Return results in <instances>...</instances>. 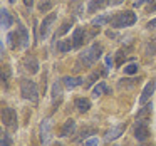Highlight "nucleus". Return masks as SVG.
I'll list each match as a JSON object with an SVG mask.
<instances>
[{"instance_id": "nucleus-1", "label": "nucleus", "mask_w": 156, "mask_h": 146, "mask_svg": "<svg viewBox=\"0 0 156 146\" xmlns=\"http://www.w3.org/2000/svg\"><path fill=\"white\" fill-rule=\"evenodd\" d=\"M101 54H102V47H101L99 44L89 45L87 49H84V51L79 54V59H77V62H76L74 71H76V72L81 71L82 66H86V67H91V66L94 64V62L98 61L99 57H101Z\"/></svg>"}, {"instance_id": "nucleus-2", "label": "nucleus", "mask_w": 156, "mask_h": 146, "mask_svg": "<svg viewBox=\"0 0 156 146\" xmlns=\"http://www.w3.org/2000/svg\"><path fill=\"white\" fill-rule=\"evenodd\" d=\"M136 20H138V17H136V14H133L131 10L119 12V14H116L114 17H111V27H114V29L131 27V25L136 24Z\"/></svg>"}, {"instance_id": "nucleus-3", "label": "nucleus", "mask_w": 156, "mask_h": 146, "mask_svg": "<svg viewBox=\"0 0 156 146\" xmlns=\"http://www.w3.org/2000/svg\"><path fill=\"white\" fill-rule=\"evenodd\" d=\"M20 92H22V98L27 99V101L32 102H37L39 99V87L34 81L30 79H22L20 81Z\"/></svg>"}, {"instance_id": "nucleus-4", "label": "nucleus", "mask_w": 156, "mask_h": 146, "mask_svg": "<svg viewBox=\"0 0 156 146\" xmlns=\"http://www.w3.org/2000/svg\"><path fill=\"white\" fill-rule=\"evenodd\" d=\"M2 123L7 126L10 131L17 129V112L12 108H2Z\"/></svg>"}, {"instance_id": "nucleus-5", "label": "nucleus", "mask_w": 156, "mask_h": 146, "mask_svg": "<svg viewBox=\"0 0 156 146\" xmlns=\"http://www.w3.org/2000/svg\"><path fill=\"white\" fill-rule=\"evenodd\" d=\"M149 136V128H148V119H136L134 124V138L138 141H146Z\"/></svg>"}, {"instance_id": "nucleus-6", "label": "nucleus", "mask_w": 156, "mask_h": 146, "mask_svg": "<svg viewBox=\"0 0 156 146\" xmlns=\"http://www.w3.org/2000/svg\"><path fill=\"white\" fill-rule=\"evenodd\" d=\"M51 138H52V121L51 119H44L41 123V141H42V146H47L51 143Z\"/></svg>"}, {"instance_id": "nucleus-7", "label": "nucleus", "mask_w": 156, "mask_h": 146, "mask_svg": "<svg viewBox=\"0 0 156 146\" xmlns=\"http://www.w3.org/2000/svg\"><path fill=\"white\" fill-rule=\"evenodd\" d=\"M154 87H156V84H154V81H149L148 84L144 86V89H143V92H141V96H139V104L141 106H144L146 102L151 99V96H153V92H154Z\"/></svg>"}, {"instance_id": "nucleus-8", "label": "nucleus", "mask_w": 156, "mask_h": 146, "mask_svg": "<svg viewBox=\"0 0 156 146\" xmlns=\"http://www.w3.org/2000/svg\"><path fill=\"white\" fill-rule=\"evenodd\" d=\"M55 19H57V14H49L47 17L44 19V22L41 24V32H39L42 39H45V37H47L49 30H51V25L55 22Z\"/></svg>"}, {"instance_id": "nucleus-9", "label": "nucleus", "mask_w": 156, "mask_h": 146, "mask_svg": "<svg viewBox=\"0 0 156 146\" xmlns=\"http://www.w3.org/2000/svg\"><path fill=\"white\" fill-rule=\"evenodd\" d=\"M124 129H126V124H118L114 126V128H111L108 133L104 134V141H114V139H118L121 134H124Z\"/></svg>"}, {"instance_id": "nucleus-10", "label": "nucleus", "mask_w": 156, "mask_h": 146, "mask_svg": "<svg viewBox=\"0 0 156 146\" xmlns=\"http://www.w3.org/2000/svg\"><path fill=\"white\" fill-rule=\"evenodd\" d=\"M17 41H19V47H27L29 45V32L27 27L22 25L19 22V27H17Z\"/></svg>"}, {"instance_id": "nucleus-11", "label": "nucleus", "mask_w": 156, "mask_h": 146, "mask_svg": "<svg viewBox=\"0 0 156 146\" xmlns=\"http://www.w3.org/2000/svg\"><path fill=\"white\" fill-rule=\"evenodd\" d=\"M24 67H25V71H27L29 74H37V72H39L37 59H35L34 55H27V57L24 59Z\"/></svg>"}, {"instance_id": "nucleus-12", "label": "nucleus", "mask_w": 156, "mask_h": 146, "mask_svg": "<svg viewBox=\"0 0 156 146\" xmlns=\"http://www.w3.org/2000/svg\"><path fill=\"white\" fill-rule=\"evenodd\" d=\"M74 131H76V121L72 118H69L67 121L62 124V128H61V134L59 136H62V138H67V136H71V134H74Z\"/></svg>"}, {"instance_id": "nucleus-13", "label": "nucleus", "mask_w": 156, "mask_h": 146, "mask_svg": "<svg viewBox=\"0 0 156 146\" xmlns=\"http://www.w3.org/2000/svg\"><path fill=\"white\" fill-rule=\"evenodd\" d=\"M84 41H86V30L82 27H77L74 30V34H72V42H74V47L76 49L81 47V45L84 44Z\"/></svg>"}, {"instance_id": "nucleus-14", "label": "nucleus", "mask_w": 156, "mask_h": 146, "mask_svg": "<svg viewBox=\"0 0 156 146\" xmlns=\"http://www.w3.org/2000/svg\"><path fill=\"white\" fill-rule=\"evenodd\" d=\"M74 108L77 109L79 112H87L91 109V101L87 98H77L74 101Z\"/></svg>"}, {"instance_id": "nucleus-15", "label": "nucleus", "mask_w": 156, "mask_h": 146, "mask_svg": "<svg viewBox=\"0 0 156 146\" xmlns=\"http://www.w3.org/2000/svg\"><path fill=\"white\" fill-rule=\"evenodd\" d=\"M0 24H2L4 29L12 27V24H14V19H12L10 12H9L7 9H2V10H0Z\"/></svg>"}, {"instance_id": "nucleus-16", "label": "nucleus", "mask_w": 156, "mask_h": 146, "mask_svg": "<svg viewBox=\"0 0 156 146\" xmlns=\"http://www.w3.org/2000/svg\"><path fill=\"white\" fill-rule=\"evenodd\" d=\"M61 81L67 89H74V87H77V86L82 84V77H71V76H64Z\"/></svg>"}, {"instance_id": "nucleus-17", "label": "nucleus", "mask_w": 156, "mask_h": 146, "mask_svg": "<svg viewBox=\"0 0 156 146\" xmlns=\"http://www.w3.org/2000/svg\"><path fill=\"white\" fill-rule=\"evenodd\" d=\"M71 49H74L72 39H62V41L57 42V51L61 52V54H66V52H69Z\"/></svg>"}, {"instance_id": "nucleus-18", "label": "nucleus", "mask_w": 156, "mask_h": 146, "mask_svg": "<svg viewBox=\"0 0 156 146\" xmlns=\"http://www.w3.org/2000/svg\"><path fill=\"white\" fill-rule=\"evenodd\" d=\"M109 0H89V7L87 10L89 12H96L98 9H102L104 5H108Z\"/></svg>"}, {"instance_id": "nucleus-19", "label": "nucleus", "mask_w": 156, "mask_h": 146, "mask_svg": "<svg viewBox=\"0 0 156 146\" xmlns=\"http://www.w3.org/2000/svg\"><path fill=\"white\" fill-rule=\"evenodd\" d=\"M108 92H109V89L106 87L104 82H99V84L94 86V89H92V98H99V96L108 94Z\"/></svg>"}, {"instance_id": "nucleus-20", "label": "nucleus", "mask_w": 156, "mask_h": 146, "mask_svg": "<svg viewBox=\"0 0 156 146\" xmlns=\"http://www.w3.org/2000/svg\"><path fill=\"white\" fill-rule=\"evenodd\" d=\"M62 96V81H55L52 84V99H61Z\"/></svg>"}, {"instance_id": "nucleus-21", "label": "nucleus", "mask_w": 156, "mask_h": 146, "mask_svg": "<svg viewBox=\"0 0 156 146\" xmlns=\"http://www.w3.org/2000/svg\"><path fill=\"white\" fill-rule=\"evenodd\" d=\"M151 104H144L141 109L138 111V116H136V119H148L149 114H151Z\"/></svg>"}, {"instance_id": "nucleus-22", "label": "nucleus", "mask_w": 156, "mask_h": 146, "mask_svg": "<svg viewBox=\"0 0 156 146\" xmlns=\"http://www.w3.org/2000/svg\"><path fill=\"white\" fill-rule=\"evenodd\" d=\"M108 22H111V17H109V15H99V17L92 19L91 24L94 25V27H96V25H98V27H101V25L108 24Z\"/></svg>"}, {"instance_id": "nucleus-23", "label": "nucleus", "mask_w": 156, "mask_h": 146, "mask_svg": "<svg viewBox=\"0 0 156 146\" xmlns=\"http://www.w3.org/2000/svg\"><path fill=\"white\" fill-rule=\"evenodd\" d=\"M71 27H72V19H71V20H66L64 24L61 25V29L57 30V34H55V37H57V35L61 37V35L67 34V32H69V29H71Z\"/></svg>"}, {"instance_id": "nucleus-24", "label": "nucleus", "mask_w": 156, "mask_h": 146, "mask_svg": "<svg viewBox=\"0 0 156 146\" xmlns=\"http://www.w3.org/2000/svg\"><path fill=\"white\" fill-rule=\"evenodd\" d=\"M138 69H139V66L136 64V62H131V64L124 66V74H128V76H134V74H138Z\"/></svg>"}, {"instance_id": "nucleus-25", "label": "nucleus", "mask_w": 156, "mask_h": 146, "mask_svg": "<svg viewBox=\"0 0 156 146\" xmlns=\"http://www.w3.org/2000/svg\"><path fill=\"white\" fill-rule=\"evenodd\" d=\"M156 52V39H153L151 42H148V44L144 45V54L146 55H153Z\"/></svg>"}, {"instance_id": "nucleus-26", "label": "nucleus", "mask_w": 156, "mask_h": 146, "mask_svg": "<svg viewBox=\"0 0 156 146\" xmlns=\"http://www.w3.org/2000/svg\"><path fill=\"white\" fill-rule=\"evenodd\" d=\"M98 79H99V72L98 71L91 72V74H89V77L86 79V86H84V87H91V86H94V82L98 81Z\"/></svg>"}, {"instance_id": "nucleus-27", "label": "nucleus", "mask_w": 156, "mask_h": 146, "mask_svg": "<svg viewBox=\"0 0 156 146\" xmlns=\"http://www.w3.org/2000/svg\"><path fill=\"white\" fill-rule=\"evenodd\" d=\"M52 9V2L51 0H42L41 4H39V10L41 12H49Z\"/></svg>"}, {"instance_id": "nucleus-28", "label": "nucleus", "mask_w": 156, "mask_h": 146, "mask_svg": "<svg viewBox=\"0 0 156 146\" xmlns=\"http://www.w3.org/2000/svg\"><path fill=\"white\" fill-rule=\"evenodd\" d=\"M14 39H17V32H10V34L7 35V41H9V47L10 49H15V47H19L17 44H15V41Z\"/></svg>"}, {"instance_id": "nucleus-29", "label": "nucleus", "mask_w": 156, "mask_h": 146, "mask_svg": "<svg viewBox=\"0 0 156 146\" xmlns=\"http://www.w3.org/2000/svg\"><path fill=\"white\" fill-rule=\"evenodd\" d=\"M9 77H10V67L4 66V69H2V82H7Z\"/></svg>"}, {"instance_id": "nucleus-30", "label": "nucleus", "mask_w": 156, "mask_h": 146, "mask_svg": "<svg viewBox=\"0 0 156 146\" xmlns=\"http://www.w3.org/2000/svg\"><path fill=\"white\" fill-rule=\"evenodd\" d=\"M91 133H94V129H92V128H84V129L81 131V136H79L77 139H82V138H86V136H89Z\"/></svg>"}, {"instance_id": "nucleus-31", "label": "nucleus", "mask_w": 156, "mask_h": 146, "mask_svg": "<svg viewBox=\"0 0 156 146\" xmlns=\"http://www.w3.org/2000/svg\"><path fill=\"white\" fill-rule=\"evenodd\" d=\"M0 146H10V138H9L7 133H4L2 136V141H0Z\"/></svg>"}, {"instance_id": "nucleus-32", "label": "nucleus", "mask_w": 156, "mask_h": 146, "mask_svg": "<svg viewBox=\"0 0 156 146\" xmlns=\"http://www.w3.org/2000/svg\"><path fill=\"white\" fill-rule=\"evenodd\" d=\"M84 146H99L98 138H91V139H87V141L84 143Z\"/></svg>"}, {"instance_id": "nucleus-33", "label": "nucleus", "mask_w": 156, "mask_h": 146, "mask_svg": "<svg viewBox=\"0 0 156 146\" xmlns=\"http://www.w3.org/2000/svg\"><path fill=\"white\" fill-rule=\"evenodd\" d=\"M146 27H148V29H156V19H153V20H149Z\"/></svg>"}, {"instance_id": "nucleus-34", "label": "nucleus", "mask_w": 156, "mask_h": 146, "mask_svg": "<svg viewBox=\"0 0 156 146\" xmlns=\"http://www.w3.org/2000/svg\"><path fill=\"white\" fill-rule=\"evenodd\" d=\"M124 0H109L108 2V5H119V4H122Z\"/></svg>"}, {"instance_id": "nucleus-35", "label": "nucleus", "mask_w": 156, "mask_h": 146, "mask_svg": "<svg viewBox=\"0 0 156 146\" xmlns=\"http://www.w3.org/2000/svg\"><path fill=\"white\" fill-rule=\"evenodd\" d=\"M106 66H108V69L112 66V59H111V55H108V57H106Z\"/></svg>"}, {"instance_id": "nucleus-36", "label": "nucleus", "mask_w": 156, "mask_h": 146, "mask_svg": "<svg viewBox=\"0 0 156 146\" xmlns=\"http://www.w3.org/2000/svg\"><path fill=\"white\" fill-rule=\"evenodd\" d=\"M144 2H146V0H136V2H134L133 5H134V7H141V5L144 4Z\"/></svg>"}, {"instance_id": "nucleus-37", "label": "nucleus", "mask_w": 156, "mask_h": 146, "mask_svg": "<svg viewBox=\"0 0 156 146\" xmlns=\"http://www.w3.org/2000/svg\"><path fill=\"white\" fill-rule=\"evenodd\" d=\"M24 5L25 7H32L34 5V0H24Z\"/></svg>"}, {"instance_id": "nucleus-38", "label": "nucleus", "mask_w": 156, "mask_h": 146, "mask_svg": "<svg viewBox=\"0 0 156 146\" xmlns=\"http://www.w3.org/2000/svg\"><path fill=\"white\" fill-rule=\"evenodd\" d=\"M106 35H108L109 39H114V37H116V32H112V30H108V32H106Z\"/></svg>"}, {"instance_id": "nucleus-39", "label": "nucleus", "mask_w": 156, "mask_h": 146, "mask_svg": "<svg viewBox=\"0 0 156 146\" xmlns=\"http://www.w3.org/2000/svg\"><path fill=\"white\" fill-rule=\"evenodd\" d=\"M154 10H156V4H154V5H153V7H151V9H149V12H154Z\"/></svg>"}, {"instance_id": "nucleus-40", "label": "nucleus", "mask_w": 156, "mask_h": 146, "mask_svg": "<svg viewBox=\"0 0 156 146\" xmlns=\"http://www.w3.org/2000/svg\"><path fill=\"white\" fill-rule=\"evenodd\" d=\"M54 146H62V144H61V143H55V144H54Z\"/></svg>"}, {"instance_id": "nucleus-41", "label": "nucleus", "mask_w": 156, "mask_h": 146, "mask_svg": "<svg viewBox=\"0 0 156 146\" xmlns=\"http://www.w3.org/2000/svg\"><path fill=\"white\" fill-rule=\"evenodd\" d=\"M9 2H10V4H14V2H15V0H9Z\"/></svg>"}, {"instance_id": "nucleus-42", "label": "nucleus", "mask_w": 156, "mask_h": 146, "mask_svg": "<svg viewBox=\"0 0 156 146\" xmlns=\"http://www.w3.org/2000/svg\"><path fill=\"white\" fill-rule=\"evenodd\" d=\"M114 146H121V144H114Z\"/></svg>"}]
</instances>
